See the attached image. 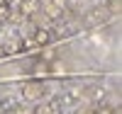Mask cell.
Here are the masks:
<instances>
[{
	"instance_id": "6da1fadb",
	"label": "cell",
	"mask_w": 122,
	"mask_h": 114,
	"mask_svg": "<svg viewBox=\"0 0 122 114\" xmlns=\"http://www.w3.org/2000/svg\"><path fill=\"white\" fill-rule=\"evenodd\" d=\"M56 102H59V107H76L81 102V95L78 92H61L56 97Z\"/></svg>"
},
{
	"instance_id": "7a4b0ae2",
	"label": "cell",
	"mask_w": 122,
	"mask_h": 114,
	"mask_svg": "<svg viewBox=\"0 0 122 114\" xmlns=\"http://www.w3.org/2000/svg\"><path fill=\"white\" fill-rule=\"evenodd\" d=\"M59 112H61V107H59L56 100L46 102V105H39V107L34 109V114H59Z\"/></svg>"
},
{
	"instance_id": "3957f363",
	"label": "cell",
	"mask_w": 122,
	"mask_h": 114,
	"mask_svg": "<svg viewBox=\"0 0 122 114\" xmlns=\"http://www.w3.org/2000/svg\"><path fill=\"white\" fill-rule=\"evenodd\" d=\"M42 95V85L39 82H27L25 85V100H37Z\"/></svg>"
},
{
	"instance_id": "277c9868",
	"label": "cell",
	"mask_w": 122,
	"mask_h": 114,
	"mask_svg": "<svg viewBox=\"0 0 122 114\" xmlns=\"http://www.w3.org/2000/svg\"><path fill=\"white\" fill-rule=\"evenodd\" d=\"M34 44L37 46H42V44H49V41H51V34H49L46 32V29H37V32H34Z\"/></svg>"
},
{
	"instance_id": "5b68a950",
	"label": "cell",
	"mask_w": 122,
	"mask_h": 114,
	"mask_svg": "<svg viewBox=\"0 0 122 114\" xmlns=\"http://www.w3.org/2000/svg\"><path fill=\"white\" fill-rule=\"evenodd\" d=\"M37 7H39L37 0H22V3H20V12H22V15H32Z\"/></svg>"
},
{
	"instance_id": "8992f818",
	"label": "cell",
	"mask_w": 122,
	"mask_h": 114,
	"mask_svg": "<svg viewBox=\"0 0 122 114\" xmlns=\"http://www.w3.org/2000/svg\"><path fill=\"white\" fill-rule=\"evenodd\" d=\"M3 49H5V56H7V54H17V51H22V41H20V44L15 41V44H10V46H3Z\"/></svg>"
},
{
	"instance_id": "52a82bcc",
	"label": "cell",
	"mask_w": 122,
	"mask_h": 114,
	"mask_svg": "<svg viewBox=\"0 0 122 114\" xmlns=\"http://www.w3.org/2000/svg\"><path fill=\"white\" fill-rule=\"evenodd\" d=\"M51 70H56V73H66V66H64V63H59V61H54Z\"/></svg>"
},
{
	"instance_id": "ba28073f",
	"label": "cell",
	"mask_w": 122,
	"mask_h": 114,
	"mask_svg": "<svg viewBox=\"0 0 122 114\" xmlns=\"http://www.w3.org/2000/svg\"><path fill=\"white\" fill-rule=\"evenodd\" d=\"M10 17V10H7V5H0V19H7Z\"/></svg>"
},
{
	"instance_id": "9c48e42d",
	"label": "cell",
	"mask_w": 122,
	"mask_h": 114,
	"mask_svg": "<svg viewBox=\"0 0 122 114\" xmlns=\"http://www.w3.org/2000/svg\"><path fill=\"white\" fill-rule=\"evenodd\" d=\"M34 70H37V75H46V66H44V63H37Z\"/></svg>"
},
{
	"instance_id": "30bf717a",
	"label": "cell",
	"mask_w": 122,
	"mask_h": 114,
	"mask_svg": "<svg viewBox=\"0 0 122 114\" xmlns=\"http://www.w3.org/2000/svg\"><path fill=\"white\" fill-rule=\"evenodd\" d=\"M93 114H112V109H110V107H98Z\"/></svg>"
},
{
	"instance_id": "8fae6325",
	"label": "cell",
	"mask_w": 122,
	"mask_h": 114,
	"mask_svg": "<svg viewBox=\"0 0 122 114\" xmlns=\"http://www.w3.org/2000/svg\"><path fill=\"white\" fill-rule=\"evenodd\" d=\"M42 58H44V61H54V51H44Z\"/></svg>"
},
{
	"instance_id": "7c38bea8",
	"label": "cell",
	"mask_w": 122,
	"mask_h": 114,
	"mask_svg": "<svg viewBox=\"0 0 122 114\" xmlns=\"http://www.w3.org/2000/svg\"><path fill=\"white\" fill-rule=\"evenodd\" d=\"M5 56V49H3V44H0V58H3Z\"/></svg>"
}]
</instances>
